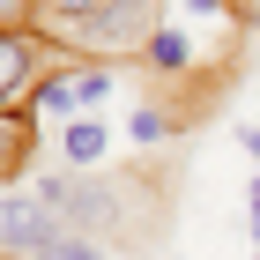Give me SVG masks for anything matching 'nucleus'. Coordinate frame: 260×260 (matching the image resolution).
Wrapping results in <instances>:
<instances>
[{
	"mask_svg": "<svg viewBox=\"0 0 260 260\" xmlns=\"http://www.w3.org/2000/svg\"><path fill=\"white\" fill-rule=\"evenodd\" d=\"M38 193L60 208V223H75L89 238H141L149 231V208L134 201V186L104 179V171H45Z\"/></svg>",
	"mask_w": 260,
	"mask_h": 260,
	"instance_id": "f257e3e1",
	"label": "nucleus"
},
{
	"mask_svg": "<svg viewBox=\"0 0 260 260\" xmlns=\"http://www.w3.org/2000/svg\"><path fill=\"white\" fill-rule=\"evenodd\" d=\"M52 38L75 52V60H119V52H149L156 22H149V0H112L82 22H52Z\"/></svg>",
	"mask_w": 260,
	"mask_h": 260,
	"instance_id": "f03ea898",
	"label": "nucleus"
},
{
	"mask_svg": "<svg viewBox=\"0 0 260 260\" xmlns=\"http://www.w3.org/2000/svg\"><path fill=\"white\" fill-rule=\"evenodd\" d=\"M112 89H119V67H112V60H67V67H45V75H38V89H30L22 112L67 126V119H89Z\"/></svg>",
	"mask_w": 260,
	"mask_h": 260,
	"instance_id": "7ed1b4c3",
	"label": "nucleus"
},
{
	"mask_svg": "<svg viewBox=\"0 0 260 260\" xmlns=\"http://www.w3.org/2000/svg\"><path fill=\"white\" fill-rule=\"evenodd\" d=\"M52 231H60V208L38 186H0V260H30Z\"/></svg>",
	"mask_w": 260,
	"mask_h": 260,
	"instance_id": "20e7f679",
	"label": "nucleus"
},
{
	"mask_svg": "<svg viewBox=\"0 0 260 260\" xmlns=\"http://www.w3.org/2000/svg\"><path fill=\"white\" fill-rule=\"evenodd\" d=\"M38 75H45V30H0V112H22Z\"/></svg>",
	"mask_w": 260,
	"mask_h": 260,
	"instance_id": "39448f33",
	"label": "nucleus"
},
{
	"mask_svg": "<svg viewBox=\"0 0 260 260\" xmlns=\"http://www.w3.org/2000/svg\"><path fill=\"white\" fill-rule=\"evenodd\" d=\"M38 164V119L30 112H0V186H15Z\"/></svg>",
	"mask_w": 260,
	"mask_h": 260,
	"instance_id": "423d86ee",
	"label": "nucleus"
},
{
	"mask_svg": "<svg viewBox=\"0 0 260 260\" xmlns=\"http://www.w3.org/2000/svg\"><path fill=\"white\" fill-rule=\"evenodd\" d=\"M104 149H112V134H104V119H97V112L60 126V156L75 164V171H97V164H104Z\"/></svg>",
	"mask_w": 260,
	"mask_h": 260,
	"instance_id": "0eeeda50",
	"label": "nucleus"
},
{
	"mask_svg": "<svg viewBox=\"0 0 260 260\" xmlns=\"http://www.w3.org/2000/svg\"><path fill=\"white\" fill-rule=\"evenodd\" d=\"M141 60L156 67V75H186V67H193V38H186L179 22H156V38H149Z\"/></svg>",
	"mask_w": 260,
	"mask_h": 260,
	"instance_id": "6e6552de",
	"label": "nucleus"
},
{
	"mask_svg": "<svg viewBox=\"0 0 260 260\" xmlns=\"http://www.w3.org/2000/svg\"><path fill=\"white\" fill-rule=\"evenodd\" d=\"M30 260H112V245L89 238V231H75V223H60V231H52V238H45Z\"/></svg>",
	"mask_w": 260,
	"mask_h": 260,
	"instance_id": "1a4fd4ad",
	"label": "nucleus"
},
{
	"mask_svg": "<svg viewBox=\"0 0 260 260\" xmlns=\"http://www.w3.org/2000/svg\"><path fill=\"white\" fill-rule=\"evenodd\" d=\"M171 134H179V119L156 112V104H134V112H126V141H141V149H156V141H171Z\"/></svg>",
	"mask_w": 260,
	"mask_h": 260,
	"instance_id": "9d476101",
	"label": "nucleus"
},
{
	"mask_svg": "<svg viewBox=\"0 0 260 260\" xmlns=\"http://www.w3.org/2000/svg\"><path fill=\"white\" fill-rule=\"evenodd\" d=\"M0 30H38V0H0Z\"/></svg>",
	"mask_w": 260,
	"mask_h": 260,
	"instance_id": "9b49d317",
	"label": "nucleus"
},
{
	"mask_svg": "<svg viewBox=\"0 0 260 260\" xmlns=\"http://www.w3.org/2000/svg\"><path fill=\"white\" fill-rule=\"evenodd\" d=\"M245 216H253V223H245V231H253V245H260V179L245 186Z\"/></svg>",
	"mask_w": 260,
	"mask_h": 260,
	"instance_id": "f8f14e48",
	"label": "nucleus"
},
{
	"mask_svg": "<svg viewBox=\"0 0 260 260\" xmlns=\"http://www.w3.org/2000/svg\"><path fill=\"white\" fill-rule=\"evenodd\" d=\"M186 15H223V0H179Z\"/></svg>",
	"mask_w": 260,
	"mask_h": 260,
	"instance_id": "ddd939ff",
	"label": "nucleus"
},
{
	"mask_svg": "<svg viewBox=\"0 0 260 260\" xmlns=\"http://www.w3.org/2000/svg\"><path fill=\"white\" fill-rule=\"evenodd\" d=\"M238 141H245V156L260 164V126H238Z\"/></svg>",
	"mask_w": 260,
	"mask_h": 260,
	"instance_id": "4468645a",
	"label": "nucleus"
},
{
	"mask_svg": "<svg viewBox=\"0 0 260 260\" xmlns=\"http://www.w3.org/2000/svg\"><path fill=\"white\" fill-rule=\"evenodd\" d=\"M253 260H260V253H253Z\"/></svg>",
	"mask_w": 260,
	"mask_h": 260,
	"instance_id": "2eb2a0df",
	"label": "nucleus"
}]
</instances>
